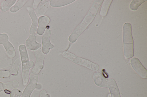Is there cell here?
I'll return each instance as SVG.
<instances>
[{"mask_svg":"<svg viewBox=\"0 0 147 97\" xmlns=\"http://www.w3.org/2000/svg\"><path fill=\"white\" fill-rule=\"evenodd\" d=\"M99 6L93 4L88 13L82 22L76 27L68 38L69 41L75 42L78 38L92 22L98 11Z\"/></svg>","mask_w":147,"mask_h":97,"instance_id":"obj_1","label":"cell"},{"mask_svg":"<svg viewBox=\"0 0 147 97\" xmlns=\"http://www.w3.org/2000/svg\"><path fill=\"white\" fill-rule=\"evenodd\" d=\"M123 41L125 57L127 59H129L134 55V42L131 26L128 22L125 23L123 25Z\"/></svg>","mask_w":147,"mask_h":97,"instance_id":"obj_2","label":"cell"},{"mask_svg":"<svg viewBox=\"0 0 147 97\" xmlns=\"http://www.w3.org/2000/svg\"><path fill=\"white\" fill-rule=\"evenodd\" d=\"M63 56L73 63L79 65L94 71H97L99 69V65L85 59L79 57L67 51H64L62 53Z\"/></svg>","mask_w":147,"mask_h":97,"instance_id":"obj_3","label":"cell"},{"mask_svg":"<svg viewBox=\"0 0 147 97\" xmlns=\"http://www.w3.org/2000/svg\"><path fill=\"white\" fill-rule=\"evenodd\" d=\"M30 82L24 90L22 97H30L32 92L35 88H40V84H37L38 79V74L32 72L30 73Z\"/></svg>","mask_w":147,"mask_h":97,"instance_id":"obj_4","label":"cell"},{"mask_svg":"<svg viewBox=\"0 0 147 97\" xmlns=\"http://www.w3.org/2000/svg\"><path fill=\"white\" fill-rule=\"evenodd\" d=\"M34 54L36 58V62L32 69V72L38 74L43 68L45 55L40 48L34 51Z\"/></svg>","mask_w":147,"mask_h":97,"instance_id":"obj_5","label":"cell"},{"mask_svg":"<svg viewBox=\"0 0 147 97\" xmlns=\"http://www.w3.org/2000/svg\"><path fill=\"white\" fill-rule=\"evenodd\" d=\"M0 44L3 45L5 49L7 55L10 58L15 57L16 53L14 47L9 41V37L6 34H0Z\"/></svg>","mask_w":147,"mask_h":97,"instance_id":"obj_6","label":"cell"},{"mask_svg":"<svg viewBox=\"0 0 147 97\" xmlns=\"http://www.w3.org/2000/svg\"><path fill=\"white\" fill-rule=\"evenodd\" d=\"M130 63L133 69L140 76L144 79L147 78V70L138 58L134 57L132 58Z\"/></svg>","mask_w":147,"mask_h":97,"instance_id":"obj_7","label":"cell"},{"mask_svg":"<svg viewBox=\"0 0 147 97\" xmlns=\"http://www.w3.org/2000/svg\"><path fill=\"white\" fill-rule=\"evenodd\" d=\"M51 31L49 29H46L43 34L42 37V51L45 54H47L49 52L50 49H53L54 46L50 41V37Z\"/></svg>","mask_w":147,"mask_h":97,"instance_id":"obj_8","label":"cell"},{"mask_svg":"<svg viewBox=\"0 0 147 97\" xmlns=\"http://www.w3.org/2000/svg\"><path fill=\"white\" fill-rule=\"evenodd\" d=\"M22 76L23 83L24 86L28 84L29 78V70L34 65V63L32 60L22 62Z\"/></svg>","mask_w":147,"mask_h":97,"instance_id":"obj_9","label":"cell"},{"mask_svg":"<svg viewBox=\"0 0 147 97\" xmlns=\"http://www.w3.org/2000/svg\"><path fill=\"white\" fill-rule=\"evenodd\" d=\"M26 9L32 21V24L29 30V33L31 34H34L37 30L38 25V18L32 8L28 7Z\"/></svg>","mask_w":147,"mask_h":97,"instance_id":"obj_10","label":"cell"},{"mask_svg":"<svg viewBox=\"0 0 147 97\" xmlns=\"http://www.w3.org/2000/svg\"><path fill=\"white\" fill-rule=\"evenodd\" d=\"M38 21V26L36 31L37 33L39 35H42L49 23L50 19L47 16H42L39 17Z\"/></svg>","mask_w":147,"mask_h":97,"instance_id":"obj_11","label":"cell"},{"mask_svg":"<svg viewBox=\"0 0 147 97\" xmlns=\"http://www.w3.org/2000/svg\"><path fill=\"white\" fill-rule=\"evenodd\" d=\"M107 88L109 89L111 97H121L118 86L114 79H107Z\"/></svg>","mask_w":147,"mask_h":97,"instance_id":"obj_12","label":"cell"},{"mask_svg":"<svg viewBox=\"0 0 147 97\" xmlns=\"http://www.w3.org/2000/svg\"><path fill=\"white\" fill-rule=\"evenodd\" d=\"M36 37L34 34L30 35L26 41V48L35 51L41 46V44L36 41Z\"/></svg>","mask_w":147,"mask_h":97,"instance_id":"obj_13","label":"cell"},{"mask_svg":"<svg viewBox=\"0 0 147 97\" xmlns=\"http://www.w3.org/2000/svg\"><path fill=\"white\" fill-rule=\"evenodd\" d=\"M19 86V82L15 80L5 83L0 82V92L3 90H10L16 88Z\"/></svg>","mask_w":147,"mask_h":97,"instance_id":"obj_14","label":"cell"},{"mask_svg":"<svg viewBox=\"0 0 147 97\" xmlns=\"http://www.w3.org/2000/svg\"><path fill=\"white\" fill-rule=\"evenodd\" d=\"M95 84L99 86L107 88V79H106L100 73L96 72L93 75Z\"/></svg>","mask_w":147,"mask_h":97,"instance_id":"obj_15","label":"cell"},{"mask_svg":"<svg viewBox=\"0 0 147 97\" xmlns=\"http://www.w3.org/2000/svg\"><path fill=\"white\" fill-rule=\"evenodd\" d=\"M75 1V0H51L50 1V3L51 6L52 7H60L70 4Z\"/></svg>","mask_w":147,"mask_h":97,"instance_id":"obj_16","label":"cell"},{"mask_svg":"<svg viewBox=\"0 0 147 97\" xmlns=\"http://www.w3.org/2000/svg\"><path fill=\"white\" fill-rule=\"evenodd\" d=\"M21 60L22 62L29 61V57L25 46L23 44L20 45L19 47Z\"/></svg>","mask_w":147,"mask_h":97,"instance_id":"obj_17","label":"cell"},{"mask_svg":"<svg viewBox=\"0 0 147 97\" xmlns=\"http://www.w3.org/2000/svg\"><path fill=\"white\" fill-rule=\"evenodd\" d=\"M113 0H106L104 1L101 7L100 14L102 16H106Z\"/></svg>","mask_w":147,"mask_h":97,"instance_id":"obj_18","label":"cell"},{"mask_svg":"<svg viewBox=\"0 0 147 97\" xmlns=\"http://www.w3.org/2000/svg\"><path fill=\"white\" fill-rule=\"evenodd\" d=\"M16 1V0H5L3 1L0 5L1 10L4 12L7 11Z\"/></svg>","mask_w":147,"mask_h":97,"instance_id":"obj_19","label":"cell"},{"mask_svg":"<svg viewBox=\"0 0 147 97\" xmlns=\"http://www.w3.org/2000/svg\"><path fill=\"white\" fill-rule=\"evenodd\" d=\"M20 58H18L15 61L12 69L9 71L10 75H16L18 73L19 68L21 63Z\"/></svg>","mask_w":147,"mask_h":97,"instance_id":"obj_20","label":"cell"},{"mask_svg":"<svg viewBox=\"0 0 147 97\" xmlns=\"http://www.w3.org/2000/svg\"><path fill=\"white\" fill-rule=\"evenodd\" d=\"M28 1L27 0H20L9 9L12 13H15L22 8Z\"/></svg>","mask_w":147,"mask_h":97,"instance_id":"obj_21","label":"cell"},{"mask_svg":"<svg viewBox=\"0 0 147 97\" xmlns=\"http://www.w3.org/2000/svg\"><path fill=\"white\" fill-rule=\"evenodd\" d=\"M146 0H133L129 5V8L132 11L136 10Z\"/></svg>","mask_w":147,"mask_h":97,"instance_id":"obj_22","label":"cell"},{"mask_svg":"<svg viewBox=\"0 0 147 97\" xmlns=\"http://www.w3.org/2000/svg\"><path fill=\"white\" fill-rule=\"evenodd\" d=\"M12 59L10 58H6L0 60V69L9 67L12 63Z\"/></svg>","mask_w":147,"mask_h":97,"instance_id":"obj_23","label":"cell"},{"mask_svg":"<svg viewBox=\"0 0 147 97\" xmlns=\"http://www.w3.org/2000/svg\"><path fill=\"white\" fill-rule=\"evenodd\" d=\"M10 94V97H20L22 95V93L19 89L15 88L12 90Z\"/></svg>","mask_w":147,"mask_h":97,"instance_id":"obj_24","label":"cell"},{"mask_svg":"<svg viewBox=\"0 0 147 97\" xmlns=\"http://www.w3.org/2000/svg\"><path fill=\"white\" fill-rule=\"evenodd\" d=\"M10 74L9 71L6 70H0V78H4L9 77Z\"/></svg>","mask_w":147,"mask_h":97,"instance_id":"obj_25","label":"cell"},{"mask_svg":"<svg viewBox=\"0 0 147 97\" xmlns=\"http://www.w3.org/2000/svg\"><path fill=\"white\" fill-rule=\"evenodd\" d=\"M40 97H50V95L45 90H42L40 92Z\"/></svg>","mask_w":147,"mask_h":97,"instance_id":"obj_26","label":"cell"},{"mask_svg":"<svg viewBox=\"0 0 147 97\" xmlns=\"http://www.w3.org/2000/svg\"><path fill=\"white\" fill-rule=\"evenodd\" d=\"M107 97H111V96H110V94H109L108 95Z\"/></svg>","mask_w":147,"mask_h":97,"instance_id":"obj_27","label":"cell"},{"mask_svg":"<svg viewBox=\"0 0 147 97\" xmlns=\"http://www.w3.org/2000/svg\"></svg>","mask_w":147,"mask_h":97,"instance_id":"obj_28","label":"cell"}]
</instances>
